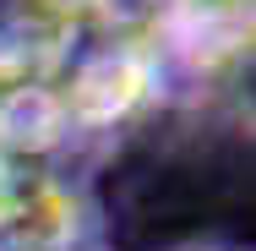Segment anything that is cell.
<instances>
[{
  "instance_id": "1",
  "label": "cell",
  "mask_w": 256,
  "mask_h": 251,
  "mask_svg": "<svg viewBox=\"0 0 256 251\" xmlns=\"http://www.w3.org/2000/svg\"><path fill=\"white\" fill-rule=\"evenodd\" d=\"M54 93L66 104L76 142L114 137L131 120H142L153 104L169 99V71L148 33H98V44H82L71 55Z\"/></svg>"
},
{
  "instance_id": "2",
  "label": "cell",
  "mask_w": 256,
  "mask_h": 251,
  "mask_svg": "<svg viewBox=\"0 0 256 251\" xmlns=\"http://www.w3.org/2000/svg\"><path fill=\"white\" fill-rule=\"evenodd\" d=\"M71 142H76V131H71V120H66V104L54 93V82L0 93V153H6V158L54 164Z\"/></svg>"
},
{
  "instance_id": "3",
  "label": "cell",
  "mask_w": 256,
  "mask_h": 251,
  "mask_svg": "<svg viewBox=\"0 0 256 251\" xmlns=\"http://www.w3.org/2000/svg\"><path fill=\"white\" fill-rule=\"evenodd\" d=\"M98 33H148L164 0H88Z\"/></svg>"
}]
</instances>
